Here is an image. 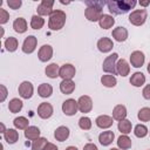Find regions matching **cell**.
I'll return each mask as SVG.
<instances>
[{
	"label": "cell",
	"instance_id": "484cf974",
	"mask_svg": "<svg viewBox=\"0 0 150 150\" xmlns=\"http://www.w3.org/2000/svg\"><path fill=\"white\" fill-rule=\"evenodd\" d=\"M38 94L40 97L47 98L53 94V87L49 83H41L38 88Z\"/></svg>",
	"mask_w": 150,
	"mask_h": 150
},
{
	"label": "cell",
	"instance_id": "f5cc1de1",
	"mask_svg": "<svg viewBox=\"0 0 150 150\" xmlns=\"http://www.w3.org/2000/svg\"><path fill=\"white\" fill-rule=\"evenodd\" d=\"M110 150H120V149H117V148H112V149H110Z\"/></svg>",
	"mask_w": 150,
	"mask_h": 150
},
{
	"label": "cell",
	"instance_id": "ee69618b",
	"mask_svg": "<svg viewBox=\"0 0 150 150\" xmlns=\"http://www.w3.org/2000/svg\"><path fill=\"white\" fill-rule=\"evenodd\" d=\"M0 88H1V90H2L0 101H1V102H4V101H5V98H6V96H7V89H6V87H5L4 84H1V86H0Z\"/></svg>",
	"mask_w": 150,
	"mask_h": 150
},
{
	"label": "cell",
	"instance_id": "cb8c5ba5",
	"mask_svg": "<svg viewBox=\"0 0 150 150\" xmlns=\"http://www.w3.org/2000/svg\"><path fill=\"white\" fill-rule=\"evenodd\" d=\"M45 73L49 79H56L57 76H60V67L57 63H50L46 67Z\"/></svg>",
	"mask_w": 150,
	"mask_h": 150
},
{
	"label": "cell",
	"instance_id": "b9f144b4",
	"mask_svg": "<svg viewBox=\"0 0 150 150\" xmlns=\"http://www.w3.org/2000/svg\"><path fill=\"white\" fill-rule=\"evenodd\" d=\"M21 0H8L7 1V5L9 6V8L12 9H18L20 6H21Z\"/></svg>",
	"mask_w": 150,
	"mask_h": 150
},
{
	"label": "cell",
	"instance_id": "ba28073f",
	"mask_svg": "<svg viewBox=\"0 0 150 150\" xmlns=\"http://www.w3.org/2000/svg\"><path fill=\"white\" fill-rule=\"evenodd\" d=\"M36 45H38V39L34 35H28L22 43V52L26 54H32L35 50Z\"/></svg>",
	"mask_w": 150,
	"mask_h": 150
},
{
	"label": "cell",
	"instance_id": "f546056e",
	"mask_svg": "<svg viewBox=\"0 0 150 150\" xmlns=\"http://www.w3.org/2000/svg\"><path fill=\"white\" fill-rule=\"evenodd\" d=\"M22 105H23V103H22L21 100H19V98H12L9 101V103H8V109H9L11 112L16 114V112H19L22 109Z\"/></svg>",
	"mask_w": 150,
	"mask_h": 150
},
{
	"label": "cell",
	"instance_id": "7dc6e473",
	"mask_svg": "<svg viewBox=\"0 0 150 150\" xmlns=\"http://www.w3.org/2000/svg\"><path fill=\"white\" fill-rule=\"evenodd\" d=\"M149 4H150V1H139V5H141V6H143V7L148 6Z\"/></svg>",
	"mask_w": 150,
	"mask_h": 150
},
{
	"label": "cell",
	"instance_id": "ab89813d",
	"mask_svg": "<svg viewBox=\"0 0 150 150\" xmlns=\"http://www.w3.org/2000/svg\"><path fill=\"white\" fill-rule=\"evenodd\" d=\"M79 127L82 130H89L91 128V120L89 117H87V116H82L79 120Z\"/></svg>",
	"mask_w": 150,
	"mask_h": 150
},
{
	"label": "cell",
	"instance_id": "8fae6325",
	"mask_svg": "<svg viewBox=\"0 0 150 150\" xmlns=\"http://www.w3.org/2000/svg\"><path fill=\"white\" fill-rule=\"evenodd\" d=\"M33 91H34V88H33V84L29 81H23L19 86V94L25 100L30 98L32 95H33Z\"/></svg>",
	"mask_w": 150,
	"mask_h": 150
},
{
	"label": "cell",
	"instance_id": "60d3db41",
	"mask_svg": "<svg viewBox=\"0 0 150 150\" xmlns=\"http://www.w3.org/2000/svg\"><path fill=\"white\" fill-rule=\"evenodd\" d=\"M8 19H9L8 12H7L6 9H4V8H0V23H1V25L6 23V22L8 21Z\"/></svg>",
	"mask_w": 150,
	"mask_h": 150
},
{
	"label": "cell",
	"instance_id": "f6af8a7d",
	"mask_svg": "<svg viewBox=\"0 0 150 150\" xmlns=\"http://www.w3.org/2000/svg\"><path fill=\"white\" fill-rule=\"evenodd\" d=\"M83 150H98V149H97V146L94 143H87L83 146Z\"/></svg>",
	"mask_w": 150,
	"mask_h": 150
},
{
	"label": "cell",
	"instance_id": "bcb514c9",
	"mask_svg": "<svg viewBox=\"0 0 150 150\" xmlns=\"http://www.w3.org/2000/svg\"><path fill=\"white\" fill-rule=\"evenodd\" d=\"M43 150H59V149H57V146H56L55 144H53V143H49V142H48Z\"/></svg>",
	"mask_w": 150,
	"mask_h": 150
},
{
	"label": "cell",
	"instance_id": "c3c4849f",
	"mask_svg": "<svg viewBox=\"0 0 150 150\" xmlns=\"http://www.w3.org/2000/svg\"><path fill=\"white\" fill-rule=\"evenodd\" d=\"M66 150H77V148L76 146H68V148H66Z\"/></svg>",
	"mask_w": 150,
	"mask_h": 150
},
{
	"label": "cell",
	"instance_id": "1f68e13d",
	"mask_svg": "<svg viewBox=\"0 0 150 150\" xmlns=\"http://www.w3.org/2000/svg\"><path fill=\"white\" fill-rule=\"evenodd\" d=\"M13 124L16 129H20V130H26L29 125H28V120L25 117V116H19V117H15L14 121H13Z\"/></svg>",
	"mask_w": 150,
	"mask_h": 150
},
{
	"label": "cell",
	"instance_id": "603a6c76",
	"mask_svg": "<svg viewBox=\"0 0 150 150\" xmlns=\"http://www.w3.org/2000/svg\"><path fill=\"white\" fill-rule=\"evenodd\" d=\"M60 90L62 94L69 95L75 90V83L71 80H62V82L60 83Z\"/></svg>",
	"mask_w": 150,
	"mask_h": 150
},
{
	"label": "cell",
	"instance_id": "836d02e7",
	"mask_svg": "<svg viewBox=\"0 0 150 150\" xmlns=\"http://www.w3.org/2000/svg\"><path fill=\"white\" fill-rule=\"evenodd\" d=\"M18 46H19L18 39L14 38V36H9V38H7L6 41H5L6 50H8V52H11V53H12V52H15L16 48H18Z\"/></svg>",
	"mask_w": 150,
	"mask_h": 150
},
{
	"label": "cell",
	"instance_id": "f35d334b",
	"mask_svg": "<svg viewBox=\"0 0 150 150\" xmlns=\"http://www.w3.org/2000/svg\"><path fill=\"white\" fill-rule=\"evenodd\" d=\"M137 117L141 122H148L150 121V108L148 107H144L142 109H139L138 114H137Z\"/></svg>",
	"mask_w": 150,
	"mask_h": 150
},
{
	"label": "cell",
	"instance_id": "f1b7e54d",
	"mask_svg": "<svg viewBox=\"0 0 150 150\" xmlns=\"http://www.w3.org/2000/svg\"><path fill=\"white\" fill-rule=\"evenodd\" d=\"M25 137L27 139H30V141H34V139L39 138L40 137V129L35 125H29L25 130Z\"/></svg>",
	"mask_w": 150,
	"mask_h": 150
},
{
	"label": "cell",
	"instance_id": "9a60e30c",
	"mask_svg": "<svg viewBox=\"0 0 150 150\" xmlns=\"http://www.w3.org/2000/svg\"><path fill=\"white\" fill-rule=\"evenodd\" d=\"M114 47V43L111 41V39L109 38H101L98 41H97V48L100 52L102 53H109Z\"/></svg>",
	"mask_w": 150,
	"mask_h": 150
},
{
	"label": "cell",
	"instance_id": "3957f363",
	"mask_svg": "<svg viewBox=\"0 0 150 150\" xmlns=\"http://www.w3.org/2000/svg\"><path fill=\"white\" fill-rule=\"evenodd\" d=\"M66 13L61 9H54L53 13L49 15V21H48V27L52 30H59L63 28L66 23Z\"/></svg>",
	"mask_w": 150,
	"mask_h": 150
},
{
	"label": "cell",
	"instance_id": "30bf717a",
	"mask_svg": "<svg viewBox=\"0 0 150 150\" xmlns=\"http://www.w3.org/2000/svg\"><path fill=\"white\" fill-rule=\"evenodd\" d=\"M75 73L76 69L70 63H64L60 67V77H62V80H71L75 76Z\"/></svg>",
	"mask_w": 150,
	"mask_h": 150
},
{
	"label": "cell",
	"instance_id": "4316f807",
	"mask_svg": "<svg viewBox=\"0 0 150 150\" xmlns=\"http://www.w3.org/2000/svg\"><path fill=\"white\" fill-rule=\"evenodd\" d=\"M4 138L8 144H14L19 139V132L15 129H7L4 132Z\"/></svg>",
	"mask_w": 150,
	"mask_h": 150
},
{
	"label": "cell",
	"instance_id": "5bb4252c",
	"mask_svg": "<svg viewBox=\"0 0 150 150\" xmlns=\"http://www.w3.org/2000/svg\"><path fill=\"white\" fill-rule=\"evenodd\" d=\"M53 56V48L52 46L49 45H43L40 49H39V53H38V57L41 62H47L52 59Z\"/></svg>",
	"mask_w": 150,
	"mask_h": 150
},
{
	"label": "cell",
	"instance_id": "4fadbf2b",
	"mask_svg": "<svg viewBox=\"0 0 150 150\" xmlns=\"http://www.w3.org/2000/svg\"><path fill=\"white\" fill-rule=\"evenodd\" d=\"M144 61H145V56H144L143 52L135 50V52L131 53V55H130V63H131L132 67L141 68L144 64Z\"/></svg>",
	"mask_w": 150,
	"mask_h": 150
},
{
	"label": "cell",
	"instance_id": "7402d4cb",
	"mask_svg": "<svg viewBox=\"0 0 150 150\" xmlns=\"http://www.w3.org/2000/svg\"><path fill=\"white\" fill-rule=\"evenodd\" d=\"M114 23H115V19H114L111 15H109V14H103V15L101 16L100 21H98L100 27L103 28V29H109V28H111V27L114 26Z\"/></svg>",
	"mask_w": 150,
	"mask_h": 150
},
{
	"label": "cell",
	"instance_id": "e0dca14e",
	"mask_svg": "<svg viewBox=\"0 0 150 150\" xmlns=\"http://www.w3.org/2000/svg\"><path fill=\"white\" fill-rule=\"evenodd\" d=\"M111 35H112V38H114L116 41L123 42V41H125V40L128 39V30H127V28H124V27H116V28L112 29Z\"/></svg>",
	"mask_w": 150,
	"mask_h": 150
},
{
	"label": "cell",
	"instance_id": "5b68a950",
	"mask_svg": "<svg viewBox=\"0 0 150 150\" xmlns=\"http://www.w3.org/2000/svg\"><path fill=\"white\" fill-rule=\"evenodd\" d=\"M148 13L145 9H136L130 13L129 15V22L134 26H142L146 20Z\"/></svg>",
	"mask_w": 150,
	"mask_h": 150
},
{
	"label": "cell",
	"instance_id": "44dd1931",
	"mask_svg": "<svg viewBox=\"0 0 150 150\" xmlns=\"http://www.w3.org/2000/svg\"><path fill=\"white\" fill-rule=\"evenodd\" d=\"M114 138H115V134H114L112 131H110V130L103 131V132H101L100 136H98V141H100V143H101L103 146H107V145L111 144L112 141H114Z\"/></svg>",
	"mask_w": 150,
	"mask_h": 150
},
{
	"label": "cell",
	"instance_id": "6da1fadb",
	"mask_svg": "<svg viewBox=\"0 0 150 150\" xmlns=\"http://www.w3.org/2000/svg\"><path fill=\"white\" fill-rule=\"evenodd\" d=\"M136 4L137 2L135 0H111V1H107L108 9L114 15H121V14L128 13L131 8H134L136 6Z\"/></svg>",
	"mask_w": 150,
	"mask_h": 150
},
{
	"label": "cell",
	"instance_id": "d4e9b609",
	"mask_svg": "<svg viewBox=\"0 0 150 150\" xmlns=\"http://www.w3.org/2000/svg\"><path fill=\"white\" fill-rule=\"evenodd\" d=\"M130 83L134 86V87H141L145 83V76L143 73L141 71H136L131 75L130 77Z\"/></svg>",
	"mask_w": 150,
	"mask_h": 150
},
{
	"label": "cell",
	"instance_id": "7a4b0ae2",
	"mask_svg": "<svg viewBox=\"0 0 150 150\" xmlns=\"http://www.w3.org/2000/svg\"><path fill=\"white\" fill-rule=\"evenodd\" d=\"M87 8L84 11V15L89 21H100L101 16L103 15L102 13V7L107 5L104 1H86Z\"/></svg>",
	"mask_w": 150,
	"mask_h": 150
},
{
	"label": "cell",
	"instance_id": "816d5d0a",
	"mask_svg": "<svg viewBox=\"0 0 150 150\" xmlns=\"http://www.w3.org/2000/svg\"><path fill=\"white\" fill-rule=\"evenodd\" d=\"M148 73H149V74H150V62H149V63H148Z\"/></svg>",
	"mask_w": 150,
	"mask_h": 150
},
{
	"label": "cell",
	"instance_id": "83f0119b",
	"mask_svg": "<svg viewBox=\"0 0 150 150\" xmlns=\"http://www.w3.org/2000/svg\"><path fill=\"white\" fill-rule=\"evenodd\" d=\"M13 28H14V30L16 33L22 34V33H25L27 30V21L23 18H18L13 22Z\"/></svg>",
	"mask_w": 150,
	"mask_h": 150
},
{
	"label": "cell",
	"instance_id": "ffe728a7",
	"mask_svg": "<svg viewBox=\"0 0 150 150\" xmlns=\"http://www.w3.org/2000/svg\"><path fill=\"white\" fill-rule=\"evenodd\" d=\"M69 134H70L69 129H68L67 127H64V125H61V127H59V128L55 129V131H54V137H55L56 141L63 142V141H66V139L69 137Z\"/></svg>",
	"mask_w": 150,
	"mask_h": 150
},
{
	"label": "cell",
	"instance_id": "f907efd6",
	"mask_svg": "<svg viewBox=\"0 0 150 150\" xmlns=\"http://www.w3.org/2000/svg\"><path fill=\"white\" fill-rule=\"evenodd\" d=\"M1 129H2V132H5V131H6V129H5V125H4L2 123H1Z\"/></svg>",
	"mask_w": 150,
	"mask_h": 150
},
{
	"label": "cell",
	"instance_id": "7bdbcfd3",
	"mask_svg": "<svg viewBox=\"0 0 150 150\" xmlns=\"http://www.w3.org/2000/svg\"><path fill=\"white\" fill-rule=\"evenodd\" d=\"M142 95H143V97H144L145 100H150V83L146 84V86L143 88Z\"/></svg>",
	"mask_w": 150,
	"mask_h": 150
},
{
	"label": "cell",
	"instance_id": "2e32d148",
	"mask_svg": "<svg viewBox=\"0 0 150 150\" xmlns=\"http://www.w3.org/2000/svg\"><path fill=\"white\" fill-rule=\"evenodd\" d=\"M112 117L111 116H108V115H101V116H98L97 118H96V121H95V123H96V125L98 127V128H101V129H108V128H110L111 125H112Z\"/></svg>",
	"mask_w": 150,
	"mask_h": 150
},
{
	"label": "cell",
	"instance_id": "8d00e7d4",
	"mask_svg": "<svg viewBox=\"0 0 150 150\" xmlns=\"http://www.w3.org/2000/svg\"><path fill=\"white\" fill-rule=\"evenodd\" d=\"M47 139L45 137H39L33 141L32 143V150H43L45 146L47 145Z\"/></svg>",
	"mask_w": 150,
	"mask_h": 150
},
{
	"label": "cell",
	"instance_id": "d6986e66",
	"mask_svg": "<svg viewBox=\"0 0 150 150\" xmlns=\"http://www.w3.org/2000/svg\"><path fill=\"white\" fill-rule=\"evenodd\" d=\"M116 71H117L118 75H121V76H123V77L127 76V75H129L130 66L128 64L127 60L121 59V60L117 61V63H116Z\"/></svg>",
	"mask_w": 150,
	"mask_h": 150
},
{
	"label": "cell",
	"instance_id": "e575fe53",
	"mask_svg": "<svg viewBox=\"0 0 150 150\" xmlns=\"http://www.w3.org/2000/svg\"><path fill=\"white\" fill-rule=\"evenodd\" d=\"M101 83L107 88H112V87L116 86L117 80L114 75H103L101 77Z\"/></svg>",
	"mask_w": 150,
	"mask_h": 150
},
{
	"label": "cell",
	"instance_id": "277c9868",
	"mask_svg": "<svg viewBox=\"0 0 150 150\" xmlns=\"http://www.w3.org/2000/svg\"><path fill=\"white\" fill-rule=\"evenodd\" d=\"M118 59V54L117 53H112L110 54L109 56H107L103 61V71L105 73H109L111 75H116L117 71H116V60Z\"/></svg>",
	"mask_w": 150,
	"mask_h": 150
},
{
	"label": "cell",
	"instance_id": "d6a6232c",
	"mask_svg": "<svg viewBox=\"0 0 150 150\" xmlns=\"http://www.w3.org/2000/svg\"><path fill=\"white\" fill-rule=\"evenodd\" d=\"M118 130L121 131V134L123 135H128L129 132H131V128H132V124L129 120H123V121H120L118 122V125H117Z\"/></svg>",
	"mask_w": 150,
	"mask_h": 150
},
{
	"label": "cell",
	"instance_id": "7c38bea8",
	"mask_svg": "<svg viewBox=\"0 0 150 150\" xmlns=\"http://www.w3.org/2000/svg\"><path fill=\"white\" fill-rule=\"evenodd\" d=\"M38 115L43 120L49 118L53 115V105L50 103H48V102L40 103L39 107H38Z\"/></svg>",
	"mask_w": 150,
	"mask_h": 150
},
{
	"label": "cell",
	"instance_id": "9c48e42d",
	"mask_svg": "<svg viewBox=\"0 0 150 150\" xmlns=\"http://www.w3.org/2000/svg\"><path fill=\"white\" fill-rule=\"evenodd\" d=\"M77 105H79V110L83 114L86 112H90L93 109V101L88 95H83L79 98L77 101Z\"/></svg>",
	"mask_w": 150,
	"mask_h": 150
},
{
	"label": "cell",
	"instance_id": "74e56055",
	"mask_svg": "<svg viewBox=\"0 0 150 150\" xmlns=\"http://www.w3.org/2000/svg\"><path fill=\"white\" fill-rule=\"evenodd\" d=\"M134 134L136 137L138 138H143L148 135V128L144 125V124H137L134 129Z\"/></svg>",
	"mask_w": 150,
	"mask_h": 150
},
{
	"label": "cell",
	"instance_id": "ac0fdd59",
	"mask_svg": "<svg viewBox=\"0 0 150 150\" xmlns=\"http://www.w3.org/2000/svg\"><path fill=\"white\" fill-rule=\"evenodd\" d=\"M127 117V108L123 104H117L112 109V118L116 121H123Z\"/></svg>",
	"mask_w": 150,
	"mask_h": 150
},
{
	"label": "cell",
	"instance_id": "4dcf8cb0",
	"mask_svg": "<svg viewBox=\"0 0 150 150\" xmlns=\"http://www.w3.org/2000/svg\"><path fill=\"white\" fill-rule=\"evenodd\" d=\"M131 139L127 136V135H121L120 137H118V139H117V145H118V148L120 149H122V150H128V149H130L131 148Z\"/></svg>",
	"mask_w": 150,
	"mask_h": 150
},
{
	"label": "cell",
	"instance_id": "52a82bcc",
	"mask_svg": "<svg viewBox=\"0 0 150 150\" xmlns=\"http://www.w3.org/2000/svg\"><path fill=\"white\" fill-rule=\"evenodd\" d=\"M53 5L54 1L53 0H42L41 4L38 6V14L40 16H46V15H50L53 13Z\"/></svg>",
	"mask_w": 150,
	"mask_h": 150
},
{
	"label": "cell",
	"instance_id": "d590c367",
	"mask_svg": "<svg viewBox=\"0 0 150 150\" xmlns=\"http://www.w3.org/2000/svg\"><path fill=\"white\" fill-rule=\"evenodd\" d=\"M45 25V19L40 15H33L30 19V27L33 29H41Z\"/></svg>",
	"mask_w": 150,
	"mask_h": 150
},
{
	"label": "cell",
	"instance_id": "681fc988",
	"mask_svg": "<svg viewBox=\"0 0 150 150\" xmlns=\"http://www.w3.org/2000/svg\"><path fill=\"white\" fill-rule=\"evenodd\" d=\"M60 2H61V4H63V5H68V4H69V1H63V0H61Z\"/></svg>",
	"mask_w": 150,
	"mask_h": 150
},
{
	"label": "cell",
	"instance_id": "8992f818",
	"mask_svg": "<svg viewBox=\"0 0 150 150\" xmlns=\"http://www.w3.org/2000/svg\"><path fill=\"white\" fill-rule=\"evenodd\" d=\"M79 110V105H77V101H75L74 98H68L62 103V111L64 115L67 116H73Z\"/></svg>",
	"mask_w": 150,
	"mask_h": 150
}]
</instances>
